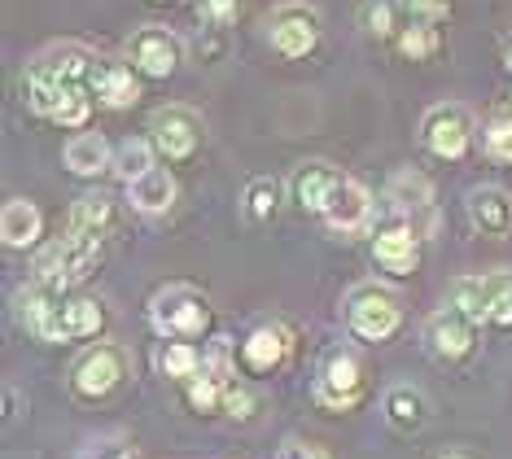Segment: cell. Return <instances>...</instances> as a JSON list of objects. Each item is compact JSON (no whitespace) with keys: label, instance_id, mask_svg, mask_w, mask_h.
I'll return each mask as SVG.
<instances>
[{"label":"cell","instance_id":"17","mask_svg":"<svg viewBox=\"0 0 512 459\" xmlns=\"http://www.w3.org/2000/svg\"><path fill=\"white\" fill-rule=\"evenodd\" d=\"M324 223H329L333 232H364L372 223V197L364 184L355 180H342V188L329 197V206H324Z\"/></svg>","mask_w":512,"mask_h":459},{"label":"cell","instance_id":"29","mask_svg":"<svg viewBox=\"0 0 512 459\" xmlns=\"http://www.w3.org/2000/svg\"><path fill=\"white\" fill-rule=\"evenodd\" d=\"M482 149H486V158H495V162H512V114L508 110H499L486 119Z\"/></svg>","mask_w":512,"mask_h":459},{"label":"cell","instance_id":"39","mask_svg":"<svg viewBox=\"0 0 512 459\" xmlns=\"http://www.w3.org/2000/svg\"><path fill=\"white\" fill-rule=\"evenodd\" d=\"M504 66L512 70V31H508V40H504Z\"/></svg>","mask_w":512,"mask_h":459},{"label":"cell","instance_id":"15","mask_svg":"<svg viewBox=\"0 0 512 459\" xmlns=\"http://www.w3.org/2000/svg\"><path fill=\"white\" fill-rule=\"evenodd\" d=\"M289 359V333L285 324H259L241 341V368L250 376H272Z\"/></svg>","mask_w":512,"mask_h":459},{"label":"cell","instance_id":"36","mask_svg":"<svg viewBox=\"0 0 512 459\" xmlns=\"http://www.w3.org/2000/svg\"><path fill=\"white\" fill-rule=\"evenodd\" d=\"M241 0H202V18L215 22V27H228L232 18H237Z\"/></svg>","mask_w":512,"mask_h":459},{"label":"cell","instance_id":"25","mask_svg":"<svg viewBox=\"0 0 512 459\" xmlns=\"http://www.w3.org/2000/svg\"><path fill=\"white\" fill-rule=\"evenodd\" d=\"M281 193H285V184L272 180V175H259V180H250L246 193H241V215H246V223H254V228L272 223L276 210H281Z\"/></svg>","mask_w":512,"mask_h":459},{"label":"cell","instance_id":"1","mask_svg":"<svg viewBox=\"0 0 512 459\" xmlns=\"http://www.w3.org/2000/svg\"><path fill=\"white\" fill-rule=\"evenodd\" d=\"M101 254H106V237H101V232H71V237L53 241L49 250L36 258V280L57 289V293H66L84 276H92V267L101 263Z\"/></svg>","mask_w":512,"mask_h":459},{"label":"cell","instance_id":"13","mask_svg":"<svg viewBox=\"0 0 512 459\" xmlns=\"http://www.w3.org/2000/svg\"><path fill=\"white\" fill-rule=\"evenodd\" d=\"M88 92L101 105H110V110H127V105H136V97H141V84H136L127 62L97 57V66H92V75H88Z\"/></svg>","mask_w":512,"mask_h":459},{"label":"cell","instance_id":"35","mask_svg":"<svg viewBox=\"0 0 512 459\" xmlns=\"http://www.w3.org/2000/svg\"><path fill=\"white\" fill-rule=\"evenodd\" d=\"M447 9H451V0H407V14L416 22H429V27H434L438 18H447Z\"/></svg>","mask_w":512,"mask_h":459},{"label":"cell","instance_id":"30","mask_svg":"<svg viewBox=\"0 0 512 459\" xmlns=\"http://www.w3.org/2000/svg\"><path fill=\"white\" fill-rule=\"evenodd\" d=\"M399 53L412 57V62H425V57L438 53V31L429 22H416V27L399 31Z\"/></svg>","mask_w":512,"mask_h":459},{"label":"cell","instance_id":"9","mask_svg":"<svg viewBox=\"0 0 512 459\" xmlns=\"http://www.w3.org/2000/svg\"><path fill=\"white\" fill-rule=\"evenodd\" d=\"M127 57H132V66L141 70V75L167 79V75H176L184 62V44H180V35H171L167 27H141L127 40Z\"/></svg>","mask_w":512,"mask_h":459},{"label":"cell","instance_id":"8","mask_svg":"<svg viewBox=\"0 0 512 459\" xmlns=\"http://www.w3.org/2000/svg\"><path fill=\"white\" fill-rule=\"evenodd\" d=\"M92 66H97V53H88L84 44H53V49H44L27 66V84H40V88L88 84Z\"/></svg>","mask_w":512,"mask_h":459},{"label":"cell","instance_id":"3","mask_svg":"<svg viewBox=\"0 0 512 459\" xmlns=\"http://www.w3.org/2000/svg\"><path fill=\"white\" fill-rule=\"evenodd\" d=\"M403 324V306L386 285H355L346 293V328L359 341H390Z\"/></svg>","mask_w":512,"mask_h":459},{"label":"cell","instance_id":"40","mask_svg":"<svg viewBox=\"0 0 512 459\" xmlns=\"http://www.w3.org/2000/svg\"><path fill=\"white\" fill-rule=\"evenodd\" d=\"M442 459H469V455H442Z\"/></svg>","mask_w":512,"mask_h":459},{"label":"cell","instance_id":"22","mask_svg":"<svg viewBox=\"0 0 512 459\" xmlns=\"http://www.w3.org/2000/svg\"><path fill=\"white\" fill-rule=\"evenodd\" d=\"M127 202H132L141 215H162V210L176 206V180H171V171L154 167L149 175L127 184Z\"/></svg>","mask_w":512,"mask_h":459},{"label":"cell","instance_id":"33","mask_svg":"<svg viewBox=\"0 0 512 459\" xmlns=\"http://www.w3.org/2000/svg\"><path fill=\"white\" fill-rule=\"evenodd\" d=\"M364 27L372 35H394V5L390 0H368L364 5Z\"/></svg>","mask_w":512,"mask_h":459},{"label":"cell","instance_id":"41","mask_svg":"<svg viewBox=\"0 0 512 459\" xmlns=\"http://www.w3.org/2000/svg\"><path fill=\"white\" fill-rule=\"evenodd\" d=\"M158 5H167V0H158Z\"/></svg>","mask_w":512,"mask_h":459},{"label":"cell","instance_id":"38","mask_svg":"<svg viewBox=\"0 0 512 459\" xmlns=\"http://www.w3.org/2000/svg\"><path fill=\"white\" fill-rule=\"evenodd\" d=\"M281 459H329V455H324L320 446H307V442H285Z\"/></svg>","mask_w":512,"mask_h":459},{"label":"cell","instance_id":"5","mask_svg":"<svg viewBox=\"0 0 512 459\" xmlns=\"http://www.w3.org/2000/svg\"><path fill=\"white\" fill-rule=\"evenodd\" d=\"M320 9L316 5H302V0H285V5L272 9V18H267V40H272V49L281 57H307L311 49L320 44Z\"/></svg>","mask_w":512,"mask_h":459},{"label":"cell","instance_id":"26","mask_svg":"<svg viewBox=\"0 0 512 459\" xmlns=\"http://www.w3.org/2000/svg\"><path fill=\"white\" fill-rule=\"evenodd\" d=\"M154 153H158L154 136H127V140L114 145V167L110 171L132 184V180H141V175L154 171Z\"/></svg>","mask_w":512,"mask_h":459},{"label":"cell","instance_id":"28","mask_svg":"<svg viewBox=\"0 0 512 459\" xmlns=\"http://www.w3.org/2000/svg\"><path fill=\"white\" fill-rule=\"evenodd\" d=\"M158 372L171 376V381H193V376L202 372V350H197L193 341H167V346L158 350Z\"/></svg>","mask_w":512,"mask_h":459},{"label":"cell","instance_id":"12","mask_svg":"<svg viewBox=\"0 0 512 459\" xmlns=\"http://www.w3.org/2000/svg\"><path fill=\"white\" fill-rule=\"evenodd\" d=\"M473 328L460 311H438V315H429V324H425V346H429V355H434L438 363H464L473 355Z\"/></svg>","mask_w":512,"mask_h":459},{"label":"cell","instance_id":"19","mask_svg":"<svg viewBox=\"0 0 512 459\" xmlns=\"http://www.w3.org/2000/svg\"><path fill=\"white\" fill-rule=\"evenodd\" d=\"M44 237V219L36 202H27V197H14V202H5L0 210V241L9 245V250H31Z\"/></svg>","mask_w":512,"mask_h":459},{"label":"cell","instance_id":"18","mask_svg":"<svg viewBox=\"0 0 512 459\" xmlns=\"http://www.w3.org/2000/svg\"><path fill=\"white\" fill-rule=\"evenodd\" d=\"M372 258H377L390 276H407V272H416V263H421V241L412 237V228L390 223V228H381L377 241H372Z\"/></svg>","mask_w":512,"mask_h":459},{"label":"cell","instance_id":"7","mask_svg":"<svg viewBox=\"0 0 512 459\" xmlns=\"http://www.w3.org/2000/svg\"><path fill=\"white\" fill-rule=\"evenodd\" d=\"M364 398V363L355 350H329L316 376V403L329 411H351Z\"/></svg>","mask_w":512,"mask_h":459},{"label":"cell","instance_id":"20","mask_svg":"<svg viewBox=\"0 0 512 459\" xmlns=\"http://www.w3.org/2000/svg\"><path fill=\"white\" fill-rule=\"evenodd\" d=\"M381 411L399 433H421L429 420V398L416 385H390L386 398H381Z\"/></svg>","mask_w":512,"mask_h":459},{"label":"cell","instance_id":"10","mask_svg":"<svg viewBox=\"0 0 512 459\" xmlns=\"http://www.w3.org/2000/svg\"><path fill=\"white\" fill-rule=\"evenodd\" d=\"M149 132H154L158 153H167L171 162L189 158V153L202 145V123H197V114L184 110V105H162V110H154Z\"/></svg>","mask_w":512,"mask_h":459},{"label":"cell","instance_id":"37","mask_svg":"<svg viewBox=\"0 0 512 459\" xmlns=\"http://www.w3.org/2000/svg\"><path fill=\"white\" fill-rule=\"evenodd\" d=\"M84 459H132V451H127L123 442H97Z\"/></svg>","mask_w":512,"mask_h":459},{"label":"cell","instance_id":"24","mask_svg":"<svg viewBox=\"0 0 512 459\" xmlns=\"http://www.w3.org/2000/svg\"><path fill=\"white\" fill-rule=\"evenodd\" d=\"M451 311L469 324H491V276H460L451 285Z\"/></svg>","mask_w":512,"mask_h":459},{"label":"cell","instance_id":"6","mask_svg":"<svg viewBox=\"0 0 512 459\" xmlns=\"http://www.w3.org/2000/svg\"><path fill=\"white\" fill-rule=\"evenodd\" d=\"M421 145L434 153V158H447V162H460L473 145V114L464 105L447 101V105H434V110L421 119Z\"/></svg>","mask_w":512,"mask_h":459},{"label":"cell","instance_id":"27","mask_svg":"<svg viewBox=\"0 0 512 459\" xmlns=\"http://www.w3.org/2000/svg\"><path fill=\"white\" fill-rule=\"evenodd\" d=\"M110 219H114V197L97 188V193H84L75 202V210H71V232H101V237H106Z\"/></svg>","mask_w":512,"mask_h":459},{"label":"cell","instance_id":"4","mask_svg":"<svg viewBox=\"0 0 512 459\" xmlns=\"http://www.w3.org/2000/svg\"><path fill=\"white\" fill-rule=\"evenodd\" d=\"M127 368H132V355H127L123 346H114V341H101V346H92V350H84V355L75 359L71 390L79 398H88V403L110 398L127 381Z\"/></svg>","mask_w":512,"mask_h":459},{"label":"cell","instance_id":"2","mask_svg":"<svg viewBox=\"0 0 512 459\" xmlns=\"http://www.w3.org/2000/svg\"><path fill=\"white\" fill-rule=\"evenodd\" d=\"M149 324L171 341H193L211 324V302L193 285H167L149 298Z\"/></svg>","mask_w":512,"mask_h":459},{"label":"cell","instance_id":"23","mask_svg":"<svg viewBox=\"0 0 512 459\" xmlns=\"http://www.w3.org/2000/svg\"><path fill=\"white\" fill-rule=\"evenodd\" d=\"M66 167H71L75 175H101L114 167V149L106 145V136L101 132H79L66 140Z\"/></svg>","mask_w":512,"mask_h":459},{"label":"cell","instance_id":"32","mask_svg":"<svg viewBox=\"0 0 512 459\" xmlns=\"http://www.w3.org/2000/svg\"><path fill=\"white\" fill-rule=\"evenodd\" d=\"M491 324L512 328V276L508 272L491 276Z\"/></svg>","mask_w":512,"mask_h":459},{"label":"cell","instance_id":"21","mask_svg":"<svg viewBox=\"0 0 512 459\" xmlns=\"http://www.w3.org/2000/svg\"><path fill=\"white\" fill-rule=\"evenodd\" d=\"M101 324H106V311H101L97 298H62V311H57V341L97 337Z\"/></svg>","mask_w":512,"mask_h":459},{"label":"cell","instance_id":"31","mask_svg":"<svg viewBox=\"0 0 512 459\" xmlns=\"http://www.w3.org/2000/svg\"><path fill=\"white\" fill-rule=\"evenodd\" d=\"M390 197L399 206H429V180L425 175H416V171H403V175H394V184H390Z\"/></svg>","mask_w":512,"mask_h":459},{"label":"cell","instance_id":"14","mask_svg":"<svg viewBox=\"0 0 512 459\" xmlns=\"http://www.w3.org/2000/svg\"><path fill=\"white\" fill-rule=\"evenodd\" d=\"M346 175L329 167V162H302V167L289 175V193H294V202L302 210H311V215H324V206H329V197L342 188Z\"/></svg>","mask_w":512,"mask_h":459},{"label":"cell","instance_id":"16","mask_svg":"<svg viewBox=\"0 0 512 459\" xmlns=\"http://www.w3.org/2000/svg\"><path fill=\"white\" fill-rule=\"evenodd\" d=\"M469 223L482 237H512V193L495 184H482L469 193Z\"/></svg>","mask_w":512,"mask_h":459},{"label":"cell","instance_id":"11","mask_svg":"<svg viewBox=\"0 0 512 459\" xmlns=\"http://www.w3.org/2000/svg\"><path fill=\"white\" fill-rule=\"evenodd\" d=\"M27 105L62 127H84L92 114V92H88V84H66V88L27 84Z\"/></svg>","mask_w":512,"mask_h":459},{"label":"cell","instance_id":"34","mask_svg":"<svg viewBox=\"0 0 512 459\" xmlns=\"http://www.w3.org/2000/svg\"><path fill=\"white\" fill-rule=\"evenodd\" d=\"M224 411H228V416H237V420H250L254 416V394L246 390V385L232 381L224 390Z\"/></svg>","mask_w":512,"mask_h":459}]
</instances>
